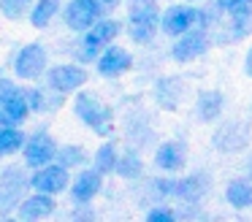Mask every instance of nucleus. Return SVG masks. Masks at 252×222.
I'll return each instance as SVG.
<instances>
[{"label": "nucleus", "mask_w": 252, "mask_h": 222, "mask_svg": "<svg viewBox=\"0 0 252 222\" xmlns=\"http://www.w3.org/2000/svg\"><path fill=\"white\" fill-rule=\"evenodd\" d=\"M71 108H73V114H76L79 122H82L87 130H93L95 135H100V138L114 135V108H111L98 92L87 90V87L76 90L73 92Z\"/></svg>", "instance_id": "f257e3e1"}, {"label": "nucleus", "mask_w": 252, "mask_h": 222, "mask_svg": "<svg viewBox=\"0 0 252 222\" xmlns=\"http://www.w3.org/2000/svg\"><path fill=\"white\" fill-rule=\"evenodd\" d=\"M122 32H125V25H122L117 16L103 14L93 27H90V30L79 32L76 49H73V57H76V63H82V65H95L98 54L103 52L109 43H114L117 38L122 35Z\"/></svg>", "instance_id": "f03ea898"}, {"label": "nucleus", "mask_w": 252, "mask_h": 222, "mask_svg": "<svg viewBox=\"0 0 252 222\" xmlns=\"http://www.w3.org/2000/svg\"><path fill=\"white\" fill-rule=\"evenodd\" d=\"M160 3L158 0H127L125 35L138 46H147L160 32Z\"/></svg>", "instance_id": "7ed1b4c3"}, {"label": "nucleus", "mask_w": 252, "mask_h": 222, "mask_svg": "<svg viewBox=\"0 0 252 222\" xmlns=\"http://www.w3.org/2000/svg\"><path fill=\"white\" fill-rule=\"evenodd\" d=\"M30 190V168L25 162H6L0 168V217H11Z\"/></svg>", "instance_id": "20e7f679"}, {"label": "nucleus", "mask_w": 252, "mask_h": 222, "mask_svg": "<svg viewBox=\"0 0 252 222\" xmlns=\"http://www.w3.org/2000/svg\"><path fill=\"white\" fill-rule=\"evenodd\" d=\"M46 68H49V49H46L41 41L22 43V46L14 52L11 70H14V79H17V81L35 84V81L44 79Z\"/></svg>", "instance_id": "39448f33"}, {"label": "nucleus", "mask_w": 252, "mask_h": 222, "mask_svg": "<svg viewBox=\"0 0 252 222\" xmlns=\"http://www.w3.org/2000/svg\"><path fill=\"white\" fill-rule=\"evenodd\" d=\"M192 27H206V11L195 3H174L160 11V32L165 38H176ZM209 30V27H206Z\"/></svg>", "instance_id": "423d86ee"}, {"label": "nucleus", "mask_w": 252, "mask_h": 222, "mask_svg": "<svg viewBox=\"0 0 252 222\" xmlns=\"http://www.w3.org/2000/svg\"><path fill=\"white\" fill-rule=\"evenodd\" d=\"M212 30L206 27H192V30L182 32V35L171 38V46H168V60L176 65H187V63H195L201 60L203 54H209L212 49Z\"/></svg>", "instance_id": "0eeeda50"}, {"label": "nucleus", "mask_w": 252, "mask_h": 222, "mask_svg": "<svg viewBox=\"0 0 252 222\" xmlns=\"http://www.w3.org/2000/svg\"><path fill=\"white\" fill-rule=\"evenodd\" d=\"M250 141H252V125L250 119H241V117L220 119L212 133V146L222 155H239L250 146Z\"/></svg>", "instance_id": "6e6552de"}, {"label": "nucleus", "mask_w": 252, "mask_h": 222, "mask_svg": "<svg viewBox=\"0 0 252 222\" xmlns=\"http://www.w3.org/2000/svg\"><path fill=\"white\" fill-rule=\"evenodd\" d=\"M87 79H90L87 65L76 63V60L73 63H55L44 73V84L65 97L73 95L76 90H82V87H87Z\"/></svg>", "instance_id": "1a4fd4ad"}, {"label": "nucleus", "mask_w": 252, "mask_h": 222, "mask_svg": "<svg viewBox=\"0 0 252 222\" xmlns=\"http://www.w3.org/2000/svg\"><path fill=\"white\" fill-rule=\"evenodd\" d=\"M57 138L49 133L46 127H38L33 130V133H28V138H25V146H22V162L30 168V171H35V168L46 165V162L55 160L57 155Z\"/></svg>", "instance_id": "9d476101"}, {"label": "nucleus", "mask_w": 252, "mask_h": 222, "mask_svg": "<svg viewBox=\"0 0 252 222\" xmlns=\"http://www.w3.org/2000/svg\"><path fill=\"white\" fill-rule=\"evenodd\" d=\"M103 173H98L93 165H84L71 173V184H68V198L73 206L95 203L100 192H103Z\"/></svg>", "instance_id": "9b49d317"}, {"label": "nucleus", "mask_w": 252, "mask_h": 222, "mask_svg": "<svg viewBox=\"0 0 252 222\" xmlns=\"http://www.w3.org/2000/svg\"><path fill=\"white\" fill-rule=\"evenodd\" d=\"M133 54L130 49L120 46V43H109V46L103 49V52L98 54V60H95V70H98L100 79L106 81H114V79H122V76H127L133 70Z\"/></svg>", "instance_id": "f8f14e48"}, {"label": "nucleus", "mask_w": 252, "mask_h": 222, "mask_svg": "<svg viewBox=\"0 0 252 222\" xmlns=\"http://www.w3.org/2000/svg\"><path fill=\"white\" fill-rule=\"evenodd\" d=\"M212 173L206 168H198L192 173H185V176H176V187H174V200L179 203H198L209 198L212 192Z\"/></svg>", "instance_id": "ddd939ff"}, {"label": "nucleus", "mask_w": 252, "mask_h": 222, "mask_svg": "<svg viewBox=\"0 0 252 222\" xmlns=\"http://www.w3.org/2000/svg\"><path fill=\"white\" fill-rule=\"evenodd\" d=\"M152 162L158 171L163 173H182L190 162V149L182 138H168V141H160L155 146V155H152Z\"/></svg>", "instance_id": "4468645a"}, {"label": "nucleus", "mask_w": 252, "mask_h": 222, "mask_svg": "<svg viewBox=\"0 0 252 222\" xmlns=\"http://www.w3.org/2000/svg\"><path fill=\"white\" fill-rule=\"evenodd\" d=\"M68 184H71V171L63 168L60 162H46V165L30 171V187L38 190V192H49V195H63L68 192Z\"/></svg>", "instance_id": "2eb2a0df"}, {"label": "nucleus", "mask_w": 252, "mask_h": 222, "mask_svg": "<svg viewBox=\"0 0 252 222\" xmlns=\"http://www.w3.org/2000/svg\"><path fill=\"white\" fill-rule=\"evenodd\" d=\"M103 16V11L93 3V0H68L63 3V11H60V19H63V27H68L71 32H84L95 25V22Z\"/></svg>", "instance_id": "dca6fc26"}, {"label": "nucleus", "mask_w": 252, "mask_h": 222, "mask_svg": "<svg viewBox=\"0 0 252 222\" xmlns=\"http://www.w3.org/2000/svg\"><path fill=\"white\" fill-rule=\"evenodd\" d=\"M57 214V198L49 192H38V190H30L19 206L14 209V217L25 222H35V220H46V217Z\"/></svg>", "instance_id": "f3484780"}, {"label": "nucleus", "mask_w": 252, "mask_h": 222, "mask_svg": "<svg viewBox=\"0 0 252 222\" xmlns=\"http://www.w3.org/2000/svg\"><path fill=\"white\" fill-rule=\"evenodd\" d=\"M192 117L201 125H217L225 117V95L220 90H198Z\"/></svg>", "instance_id": "a211bd4d"}, {"label": "nucleus", "mask_w": 252, "mask_h": 222, "mask_svg": "<svg viewBox=\"0 0 252 222\" xmlns=\"http://www.w3.org/2000/svg\"><path fill=\"white\" fill-rule=\"evenodd\" d=\"M185 95H187V84L182 76H163V79L155 81L152 97L163 111H176L185 100Z\"/></svg>", "instance_id": "6ab92c4d"}, {"label": "nucleus", "mask_w": 252, "mask_h": 222, "mask_svg": "<svg viewBox=\"0 0 252 222\" xmlns=\"http://www.w3.org/2000/svg\"><path fill=\"white\" fill-rule=\"evenodd\" d=\"M33 117L30 111L28 95H25V87H17L11 97L0 103V125H14V127H25V122Z\"/></svg>", "instance_id": "aec40b11"}, {"label": "nucleus", "mask_w": 252, "mask_h": 222, "mask_svg": "<svg viewBox=\"0 0 252 222\" xmlns=\"http://www.w3.org/2000/svg\"><path fill=\"white\" fill-rule=\"evenodd\" d=\"M144 173H147V162H144V157H141V152H138V146H127V149H120L114 176H120L122 182H141Z\"/></svg>", "instance_id": "412c9836"}, {"label": "nucleus", "mask_w": 252, "mask_h": 222, "mask_svg": "<svg viewBox=\"0 0 252 222\" xmlns=\"http://www.w3.org/2000/svg\"><path fill=\"white\" fill-rule=\"evenodd\" d=\"M222 198H225V203L236 211L252 209V179L250 176L228 179V184H225V190H222Z\"/></svg>", "instance_id": "4be33fe9"}, {"label": "nucleus", "mask_w": 252, "mask_h": 222, "mask_svg": "<svg viewBox=\"0 0 252 222\" xmlns=\"http://www.w3.org/2000/svg\"><path fill=\"white\" fill-rule=\"evenodd\" d=\"M25 95H28L30 111L33 114H55L57 108L65 103V95L49 90V87H25Z\"/></svg>", "instance_id": "5701e85b"}, {"label": "nucleus", "mask_w": 252, "mask_h": 222, "mask_svg": "<svg viewBox=\"0 0 252 222\" xmlns=\"http://www.w3.org/2000/svg\"><path fill=\"white\" fill-rule=\"evenodd\" d=\"M117 157H120V144H117L114 138H103L98 149L90 155V165L98 173H103V176H114Z\"/></svg>", "instance_id": "b1692460"}, {"label": "nucleus", "mask_w": 252, "mask_h": 222, "mask_svg": "<svg viewBox=\"0 0 252 222\" xmlns=\"http://www.w3.org/2000/svg\"><path fill=\"white\" fill-rule=\"evenodd\" d=\"M60 11H63V0H35L28 14V22L35 30H46L60 16Z\"/></svg>", "instance_id": "393cba45"}, {"label": "nucleus", "mask_w": 252, "mask_h": 222, "mask_svg": "<svg viewBox=\"0 0 252 222\" xmlns=\"http://www.w3.org/2000/svg\"><path fill=\"white\" fill-rule=\"evenodd\" d=\"M55 162H60L63 168H68L73 173L79 168L90 165V152L82 144H60L57 146V155H55Z\"/></svg>", "instance_id": "a878e982"}, {"label": "nucleus", "mask_w": 252, "mask_h": 222, "mask_svg": "<svg viewBox=\"0 0 252 222\" xmlns=\"http://www.w3.org/2000/svg\"><path fill=\"white\" fill-rule=\"evenodd\" d=\"M25 127H14V125H0V157H17L25 146Z\"/></svg>", "instance_id": "bb28decb"}, {"label": "nucleus", "mask_w": 252, "mask_h": 222, "mask_svg": "<svg viewBox=\"0 0 252 222\" xmlns=\"http://www.w3.org/2000/svg\"><path fill=\"white\" fill-rule=\"evenodd\" d=\"M33 3L35 0H0V16L8 22H22L28 19Z\"/></svg>", "instance_id": "cd10ccee"}, {"label": "nucleus", "mask_w": 252, "mask_h": 222, "mask_svg": "<svg viewBox=\"0 0 252 222\" xmlns=\"http://www.w3.org/2000/svg\"><path fill=\"white\" fill-rule=\"evenodd\" d=\"M147 222H176V209L174 206H168V203H155V206H149L147 209Z\"/></svg>", "instance_id": "c85d7f7f"}, {"label": "nucleus", "mask_w": 252, "mask_h": 222, "mask_svg": "<svg viewBox=\"0 0 252 222\" xmlns=\"http://www.w3.org/2000/svg\"><path fill=\"white\" fill-rule=\"evenodd\" d=\"M17 87H19L17 79H11V76H6V73H0V103L6 100V97H11L14 92H17Z\"/></svg>", "instance_id": "c756f323"}, {"label": "nucleus", "mask_w": 252, "mask_h": 222, "mask_svg": "<svg viewBox=\"0 0 252 222\" xmlns=\"http://www.w3.org/2000/svg\"><path fill=\"white\" fill-rule=\"evenodd\" d=\"M93 3L98 5L103 14H111L114 8H120V5H122V0H93Z\"/></svg>", "instance_id": "7c9ffc66"}, {"label": "nucleus", "mask_w": 252, "mask_h": 222, "mask_svg": "<svg viewBox=\"0 0 252 222\" xmlns=\"http://www.w3.org/2000/svg\"><path fill=\"white\" fill-rule=\"evenodd\" d=\"M244 73L252 79V46H250V52L244 54Z\"/></svg>", "instance_id": "2f4dec72"}, {"label": "nucleus", "mask_w": 252, "mask_h": 222, "mask_svg": "<svg viewBox=\"0 0 252 222\" xmlns=\"http://www.w3.org/2000/svg\"><path fill=\"white\" fill-rule=\"evenodd\" d=\"M244 176H250V179H252V155L244 160Z\"/></svg>", "instance_id": "473e14b6"}, {"label": "nucleus", "mask_w": 252, "mask_h": 222, "mask_svg": "<svg viewBox=\"0 0 252 222\" xmlns=\"http://www.w3.org/2000/svg\"><path fill=\"white\" fill-rule=\"evenodd\" d=\"M182 3H201V0H182Z\"/></svg>", "instance_id": "72a5a7b5"}]
</instances>
